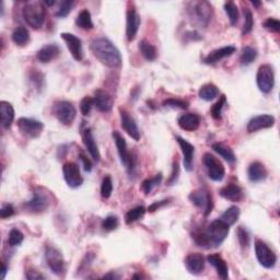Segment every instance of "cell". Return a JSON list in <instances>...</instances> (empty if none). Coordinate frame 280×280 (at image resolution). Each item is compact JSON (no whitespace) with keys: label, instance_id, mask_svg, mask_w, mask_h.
I'll return each instance as SVG.
<instances>
[{"label":"cell","instance_id":"6da1fadb","mask_svg":"<svg viewBox=\"0 0 280 280\" xmlns=\"http://www.w3.org/2000/svg\"><path fill=\"white\" fill-rule=\"evenodd\" d=\"M91 52L106 67L118 68L122 66V55L118 48L106 37H96L91 42Z\"/></svg>","mask_w":280,"mask_h":280},{"label":"cell","instance_id":"7a4b0ae2","mask_svg":"<svg viewBox=\"0 0 280 280\" xmlns=\"http://www.w3.org/2000/svg\"><path fill=\"white\" fill-rule=\"evenodd\" d=\"M22 15L32 29L39 30L45 22L46 9L42 1H29L22 9Z\"/></svg>","mask_w":280,"mask_h":280},{"label":"cell","instance_id":"3957f363","mask_svg":"<svg viewBox=\"0 0 280 280\" xmlns=\"http://www.w3.org/2000/svg\"><path fill=\"white\" fill-rule=\"evenodd\" d=\"M206 235L208 249L210 247H218L221 245L230 232V225L223 222L221 219L213 220L208 225L206 230H204Z\"/></svg>","mask_w":280,"mask_h":280},{"label":"cell","instance_id":"277c9868","mask_svg":"<svg viewBox=\"0 0 280 280\" xmlns=\"http://www.w3.org/2000/svg\"><path fill=\"white\" fill-rule=\"evenodd\" d=\"M257 87L263 93H269L275 87V71L273 66L268 64L262 65L256 74Z\"/></svg>","mask_w":280,"mask_h":280},{"label":"cell","instance_id":"5b68a950","mask_svg":"<svg viewBox=\"0 0 280 280\" xmlns=\"http://www.w3.org/2000/svg\"><path fill=\"white\" fill-rule=\"evenodd\" d=\"M45 260L48 268L58 277L64 276L66 273V264H65L62 252L56 247L48 246L45 251Z\"/></svg>","mask_w":280,"mask_h":280},{"label":"cell","instance_id":"8992f818","mask_svg":"<svg viewBox=\"0 0 280 280\" xmlns=\"http://www.w3.org/2000/svg\"><path fill=\"white\" fill-rule=\"evenodd\" d=\"M188 198H190L192 204H194L197 208L202 210L205 216H208V214L212 211V196L206 188H198V190L193 191Z\"/></svg>","mask_w":280,"mask_h":280},{"label":"cell","instance_id":"52a82bcc","mask_svg":"<svg viewBox=\"0 0 280 280\" xmlns=\"http://www.w3.org/2000/svg\"><path fill=\"white\" fill-rule=\"evenodd\" d=\"M203 162L205 168L207 170V174L210 180L214 182H221L224 179L225 170L221 163V161L218 160L214 155L210 153H205L203 158Z\"/></svg>","mask_w":280,"mask_h":280},{"label":"cell","instance_id":"ba28073f","mask_svg":"<svg viewBox=\"0 0 280 280\" xmlns=\"http://www.w3.org/2000/svg\"><path fill=\"white\" fill-rule=\"evenodd\" d=\"M255 253H256L257 261L260 262L263 267H265L267 269H272L276 266L277 256L265 242H263L262 240L255 241Z\"/></svg>","mask_w":280,"mask_h":280},{"label":"cell","instance_id":"9c48e42d","mask_svg":"<svg viewBox=\"0 0 280 280\" xmlns=\"http://www.w3.org/2000/svg\"><path fill=\"white\" fill-rule=\"evenodd\" d=\"M54 114L63 125L69 126L77 116V110L72 103L68 101H59L54 106Z\"/></svg>","mask_w":280,"mask_h":280},{"label":"cell","instance_id":"30bf717a","mask_svg":"<svg viewBox=\"0 0 280 280\" xmlns=\"http://www.w3.org/2000/svg\"><path fill=\"white\" fill-rule=\"evenodd\" d=\"M113 138H114V140H115L117 152H118V155H120L123 165L125 166L126 170L128 171V173L132 174V172L134 170V166H135V161H134V158H133V155L131 154V152L128 151L126 140L124 139L122 135L116 131L113 132Z\"/></svg>","mask_w":280,"mask_h":280},{"label":"cell","instance_id":"8fae6325","mask_svg":"<svg viewBox=\"0 0 280 280\" xmlns=\"http://www.w3.org/2000/svg\"><path fill=\"white\" fill-rule=\"evenodd\" d=\"M17 125L21 134L30 138H39L44 129V124L33 118L21 117L18 120Z\"/></svg>","mask_w":280,"mask_h":280},{"label":"cell","instance_id":"7c38bea8","mask_svg":"<svg viewBox=\"0 0 280 280\" xmlns=\"http://www.w3.org/2000/svg\"><path fill=\"white\" fill-rule=\"evenodd\" d=\"M64 179L67 185L71 188H78L83 184V179L77 163L66 162L63 166Z\"/></svg>","mask_w":280,"mask_h":280},{"label":"cell","instance_id":"4fadbf2b","mask_svg":"<svg viewBox=\"0 0 280 280\" xmlns=\"http://www.w3.org/2000/svg\"><path fill=\"white\" fill-rule=\"evenodd\" d=\"M50 198H48L46 193L35 191L33 193V197L24 204V208L30 212L40 213L47 210V208L50 207Z\"/></svg>","mask_w":280,"mask_h":280},{"label":"cell","instance_id":"5bb4252c","mask_svg":"<svg viewBox=\"0 0 280 280\" xmlns=\"http://www.w3.org/2000/svg\"><path fill=\"white\" fill-rule=\"evenodd\" d=\"M192 12V15L199 24L207 26L212 17V7L208 1L194 2Z\"/></svg>","mask_w":280,"mask_h":280},{"label":"cell","instance_id":"9a60e30c","mask_svg":"<svg viewBox=\"0 0 280 280\" xmlns=\"http://www.w3.org/2000/svg\"><path fill=\"white\" fill-rule=\"evenodd\" d=\"M61 37L66 43L73 59H76L77 62H81L83 59V48L81 40L71 33H62Z\"/></svg>","mask_w":280,"mask_h":280},{"label":"cell","instance_id":"2e32d148","mask_svg":"<svg viewBox=\"0 0 280 280\" xmlns=\"http://www.w3.org/2000/svg\"><path fill=\"white\" fill-rule=\"evenodd\" d=\"M275 123H276V120H275V117L273 115L262 114L251 118L250 122L247 123L246 128L247 132L252 134L258 131H262V129L272 128L275 125Z\"/></svg>","mask_w":280,"mask_h":280},{"label":"cell","instance_id":"e0dca14e","mask_svg":"<svg viewBox=\"0 0 280 280\" xmlns=\"http://www.w3.org/2000/svg\"><path fill=\"white\" fill-rule=\"evenodd\" d=\"M140 15L135 9H129L126 15V37L128 42H133L138 34L140 26Z\"/></svg>","mask_w":280,"mask_h":280},{"label":"cell","instance_id":"ac0fdd59","mask_svg":"<svg viewBox=\"0 0 280 280\" xmlns=\"http://www.w3.org/2000/svg\"><path fill=\"white\" fill-rule=\"evenodd\" d=\"M120 114H121V125H122V128L134 140H136V141H139V140H140V131H139L136 121H135L134 118L131 115H129V113H127L126 111H124L122 109L120 110Z\"/></svg>","mask_w":280,"mask_h":280},{"label":"cell","instance_id":"d6986e66","mask_svg":"<svg viewBox=\"0 0 280 280\" xmlns=\"http://www.w3.org/2000/svg\"><path fill=\"white\" fill-rule=\"evenodd\" d=\"M185 267L193 275H199L204 272L206 261L201 253H191L185 257Z\"/></svg>","mask_w":280,"mask_h":280},{"label":"cell","instance_id":"ffe728a7","mask_svg":"<svg viewBox=\"0 0 280 280\" xmlns=\"http://www.w3.org/2000/svg\"><path fill=\"white\" fill-rule=\"evenodd\" d=\"M176 141L179 143V146L182 150L183 153V163H184V168L186 171L193 170V162H194V154H195V147L193 146L191 142H188L187 140L182 138L180 136H176Z\"/></svg>","mask_w":280,"mask_h":280},{"label":"cell","instance_id":"44dd1931","mask_svg":"<svg viewBox=\"0 0 280 280\" xmlns=\"http://www.w3.org/2000/svg\"><path fill=\"white\" fill-rule=\"evenodd\" d=\"M93 102L96 109L103 113L111 112L113 109V105H114V100H113L111 94L107 93L104 90L95 91Z\"/></svg>","mask_w":280,"mask_h":280},{"label":"cell","instance_id":"7402d4cb","mask_svg":"<svg viewBox=\"0 0 280 280\" xmlns=\"http://www.w3.org/2000/svg\"><path fill=\"white\" fill-rule=\"evenodd\" d=\"M82 139L85 148H87L88 152L90 153L91 158H92L95 162H99L101 160V154L98 144L95 142V139L93 137L92 131L90 128H85L82 131Z\"/></svg>","mask_w":280,"mask_h":280},{"label":"cell","instance_id":"603a6c76","mask_svg":"<svg viewBox=\"0 0 280 280\" xmlns=\"http://www.w3.org/2000/svg\"><path fill=\"white\" fill-rule=\"evenodd\" d=\"M236 48L234 46H224L221 48H217L212 52H210L208 55L204 58V63L207 65H213L217 64L220 61H222L223 58L229 57L235 53Z\"/></svg>","mask_w":280,"mask_h":280},{"label":"cell","instance_id":"cb8c5ba5","mask_svg":"<svg viewBox=\"0 0 280 280\" xmlns=\"http://www.w3.org/2000/svg\"><path fill=\"white\" fill-rule=\"evenodd\" d=\"M177 124L181 127V129L186 132H195L201 125V117L194 113H186L179 117Z\"/></svg>","mask_w":280,"mask_h":280},{"label":"cell","instance_id":"d4e9b609","mask_svg":"<svg viewBox=\"0 0 280 280\" xmlns=\"http://www.w3.org/2000/svg\"><path fill=\"white\" fill-rule=\"evenodd\" d=\"M219 194L224 199L233 203H239L243 199V191H242V188L239 185L234 184V183H230V184L223 186L219 191Z\"/></svg>","mask_w":280,"mask_h":280},{"label":"cell","instance_id":"484cf974","mask_svg":"<svg viewBox=\"0 0 280 280\" xmlns=\"http://www.w3.org/2000/svg\"><path fill=\"white\" fill-rule=\"evenodd\" d=\"M59 54H61V48H59L58 45L47 44L37 52L36 58L43 64H48L54 61V59H56L59 56Z\"/></svg>","mask_w":280,"mask_h":280},{"label":"cell","instance_id":"4316f807","mask_svg":"<svg viewBox=\"0 0 280 280\" xmlns=\"http://www.w3.org/2000/svg\"><path fill=\"white\" fill-rule=\"evenodd\" d=\"M208 263L217 271L218 276L225 280L229 277V268L227 263L219 254H211L207 257Z\"/></svg>","mask_w":280,"mask_h":280},{"label":"cell","instance_id":"83f0119b","mask_svg":"<svg viewBox=\"0 0 280 280\" xmlns=\"http://www.w3.org/2000/svg\"><path fill=\"white\" fill-rule=\"evenodd\" d=\"M267 175L268 173L265 165L261 162H258V161L251 163L249 166V170H247V176H249V180L253 183H258L266 180Z\"/></svg>","mask_w":280,"mask_h":280},{"label":"cell","instance_id":"f1b7e54d","mask_svg":"<svg viewBox=\"0 0 280 280\" xmlns=\"http://www.w3.org/2000/svg\"><path fill=\"white\" fill-rule=\"evenodd\" d=\"M0 114H1V125L4 129L11 127L14 121V109L12 104L7 101L0 102Z\"/></svg>","mask_w":280,"mask_h":280},{"label":"cell","instance_id":"f546056e","mask_svg":"<svg viewBox=\"0 0 280 280\" xmlns=\"http://www.w3.org/2000/svg\"><path fill=\"white\" fill-rule=\"evenodd\" d=\"M212 149L216 151L220 157L223 158L228 163L233 164L235 162V154L233 152V150L231 149L230 147L225 146V144L221 143V142H214L212 144Z\"/></svg>","mask_w":280,"mask_h":280},{"label":"cell","instance_id":"4dcf8cb0","mask_svg":"<svg viewBox=\"0 0 280 280\" xmlns=\"http://www.w3.org/2000/svg\"><path fill=\"white\" fill-rule=\"evenodd\" d=\"M199 98L203 99L204 101H212L219 95V89L217 85L212 83H207L204 84L203 87L198 91Z\"/></svg>","mask_w":280,"mask_h":280},{"label":"cell","instance_id":"1f68e13d","mask_svg":"<svg viewBox=\"0 0 280 280\" xmlns=\"http://www.w3.org/2000/svg\"><path fill=\"white\" fill-rule=\"evenodd\" d=\"M138 48L141 55L147 59L149 62L154 61L157 58V48H155L151 43L148 42L147 40H142L140 41Z\"/></svg>","mask_w":280,"mask_h":280},{"label":"cell","instance_id":"d6a6232c","mask_svg":"<svg viewBox=\"0 0 280 280\" xmlns=\"http://www.w3.org/2000/svg\"><path fill=\"white\" fill-rule=\"evenodd\" d=\"M12 41L15 45L25 46L30 41L29 30L24 26H18L12 33Z\"/></svg>","mask_w":280,"mask_h":280},{"label":"cell","instance_id":"836d02e7","mask_svg":"<svg viewBox=\"0 0 280 280\" xmlns=\"http://www.w3.org/2000/svg\"><path fill=\"white\" fill-rule=\"evenodd\" d=\"M76 24L79 26L80 29H83V30H92L93 29L94 24L92 22V18H91V13L89 10L83 9L82 11H80V13L77 15Z\"/></svg>","mask_w":280,"mask_h":280},{"label":"cell","instance_id":"e575fe53","mask_svg":"<svg viewBox=\"0 0 280 280\" xmlns=\"http://www.w3.org/2000/svg\"><path fill=\"white\" fill-rule=\"evenodd\" d=\"M240 208L239 207H236V206H232V207H230L228 208L225 211L221 214V217H220V219L222 220L223 222L227 223L228 225H233L236 221L239 220V217H240Z\"/></svg>","mask_w":280,"mask_h":280},{"label":"cell","instance_id":"d590c367","mask_svg":"<svg viewBox=\"0 0 280 280\" xmlns=\"http://www.w3.org/2000/svg\"><path fill=\"white\" fill-rule=\"evenodd\" d=\"M257 58V51L254 47L252 46H245L242 48L241 56H240V62L243 66H247L251 65L253 62Z\"/></svg>","mask_w":280,"mask_h":280},{"label":"cell","instance_id":"8d00e7d4","mask_svg":"<svg viewBox=\"0 0 280 280\" xmlns=\"http://www.w3.org/2000/svg\"><path fill=\"white\" fill-rule=\"evenodd\" d=\"M146 211H147V209L143 206H137V207L131 209L125 214V222L127 224H132L134 222L138 221V220H140L144 216Z\"/></svg>","mask_w":280,"mask_h":280},{"label":"cell","instance_id":"74e56055","mask_svg":"<svg viewBox=\"0 0 280 280\" xmlns=\"http://www.w3.org/2000/svg\"><path fill=\"white\" fill-rule=\"evenodd\" d=\"M161 182H162V174L161 173L157 174L153 177H150V179L144 180L141 185L143 193L146 194V195H149V194L151 193L154 188H157L161 184Z\"/></svg>","mask_w":280,"mask_h":280},{"label":"cell","instance_id":"f35d334b","mask_svg":"<svg viewBox=\"0 0 280 280\" xmlns=\"http://www.w3.org/2000/svg\"><path fill=\"white\" fill-rule=\"evenodd\" d=\"M224 11L227 13L228 18L230 20L231 25H235L239 21V9L238 6L233 1H228L224 3Z\"/></svg>","mask_w":280,"mask_h":280},{"label":"cell","instance_id":"ab89813d","mask_svg":"<svg viewBox=\"0 0 280 280\" xmlns=\"http://www.w3.org/2000/svg\"><path fill=\"white\" fill-rule=\"evenodd\" d=\"M225 104H227V98H225V95H221L216 103L212 105L211 111H210V114H211L212 118H214V120L217 121L221 120L222 110Z\"/></svg>","mask_w":280,"mask_h":280},{"label":"cell","instance_id":"60d3db41","mask_svg":"<svg viewBox=\"0 0 280 280\" xmlns=\"http://www.w3.org/2000/svg\"><path fill=\"white\" fill-rule=\"evenodd\" d=\"M236 235H238V240L241 245V249L243 251L249 250L251 243V236L249 231H247L244 227H239L238 231H236Z\"/></svg>","mask_w":280,"mask_h":280},{"label":"cell","instance_id":"b9f144b4","mask_svg":"<svg viewBox=\"0 0 280 280\" xmlns=\"http://www.w3.org/2000/svg\"><path fill=\"white\" fill-rule=\"evenodd\" d=\"M244 25L243 29H242V35H247L251 33L253 30V26H254V19H253V13L251 12L250 9H244Z\"/></svg>","mask_w":280,"mask_h":280},{"label":"cell","instance_id":"7bdbcfd3","mask_svg":"<svg viewBox=\"0 0 280 280\" xmlns=\"http://www.w3.org/2000/svg\"><path fill=\"white\" fill-rule=\"evenodd\" d=\"M24 240V235L18 229H12L9 233L8 238V243L10 246H18L22 243Z\"/></svg>","mask_w":280,"mask_h":280},{"label":"cell","instance_id":"ee69618b","mask_svg":"<svg viewBox=\"0 0 280 280\" xmlns=\"http://www.w3.org/2000/svg\"><path fill=\"white\" fill-rule=\"evenodd\" d=\"M73 6H74V1H72V0H65V1H62L58 11L56 12V17L66 18L67 15L70 13V11L72 10Z\"/></svg>","mask_w":280,"mask_h":280},{"label":"cell","instance_id":"f6af8a7d","mask_svg":"<svg viewBox=\"0 0 280 280\" xmlns=\"http://www.w3.org/2000/svg\"><path fill=\"white\" fill-rule=\"evenodd\" d=\"M113 192V181L111 179V176H105L103 181H102V185H101V195L103 198L107 199L110 198L112 195Z\"/></svg>","mask_w":280,"mask_h":280},{"label":"cell","instance_id":"bcb514c9","mask_svg":"<svg viewBox=\"0 0 280 280\" xmlns=\"http://www.w3.org/2000/svg\"><path fill=\"white\" fill-rule=\"evenodd\" d=\"M163 106L171 107V109L186 110L188 109V103L186 101H183L180 99H168L163 102Z\"/></svg>","mask_w":280,"mask_h":280},{"label":"cell","instance_id":"7dc6e473","mask_svg":"<svg viewBox=\"0 0 280 280\" xmlns=\"http://www.w3.org/2000/svg\"><path fill=\"white\" fill-rule=\"evenodd\" d=\"M94 105L93 98L90 96H84V98L80 102V112L83 116H88L91 112V109Z\"/></svg>","mask_w":280,"mask_h":280},{"label":"cell","instance_id":"c3c4849f","mask_svg":"<svg viewBox=\"0 0 280 280\" xmlns=\"http://www.w3.org/2000/svg\"><path fill=\"white\" fill-rule=\"evenodd\" d=\"M120 221H118V218L116 216H107L103 221H102V228L106 231H113L117 229Z\"/></svg>","mask_w":280,"mask_h":280},{"label":"cell","instance_id":"681fc988","mask_svg":"<svg viewBox=\"0 0 280 280\" xmlns=\"http://www.w3.org/2000/svg\"><path fill=\"white\" fill-rule=\"evenodd\" d=\"M263 26L265 28L266 30L274 32V33H278L280 31V22L278 19H275V18H268L265 21H264Z\"/></svg>","mask_w":280,"mask_h":280},{"label":"cell","instance_id":"f907efd6","mask_svg":"<svg viewBox=\"0 0 280 280\" xmlns=\"http://www.w3.org/2000/svg\"><path fill=\"white\" fill-rule=\"evenodd\" d=\"M180 175V165H179V161L175 160L173 162V169H172V173L170 179L168 180V185H174L175 183L177 182V179H179Z\"/></svg>","mask_w":280,"mask_h":280},{"label":"cell","instance_id":"816d5d0a","mask_svg":"<svg viewBox=\"0 0 280 280\" xmlns=\"http://www.w3.org/2000/svg\"><path fill=\"white\" fill-rule=\"evenodd\" d=\"M14 214V208L11 204H4L0 209V217L2 219L10 218Z\"/></svg>","mask_w":280,"mask_h":280},{"label":"cell","instance_id":"f5cc1de1","mask_svg":"<svg viewBox=\"0 0 280 280\" xmlns=\"http://www.w3.org/2000/svg\"><path fill=\"white\" fill-rule=\"evenodd\" d=\"M25 277H26V279H30V280L45 279L44 275H42L40 272L35 271V269H29V271L25 273Z\"/></svg>","mask_w":280,"mask_h":280},{"label":"cell","instance_id":"db71d44e","mask_svg":"<svg viewBox=\"0 0 280 280\" xmlns=\"http://www.w3.org/2000/svg\"><path fill=\"white\" fill-rule=\"evenodd\" d=\"M80 160L82 161V165H83V169L85 172H91L92 171V163H91L90 159L85 155L83 152H81L79 154Z\"/></svg>","mask_w":280,"mask_h":280},{"label":"cell","instance_id":"11a10c76","mask_svg":"<svg viewBox=\"0 0 280 280\" xmlns=\"http://www.w3.org/2000/svg\"><path fill=\"white\" fill-rule=\"evenodd\" d=\"M169 203H170L169 199H164V201H160V202H157V203H153L151 206L148 207V211L149 212H154L155 210H159L160 208H162L163 206H165V205H168Z\"/></svg>","mask_w":280,"mask_h":280},{"label":"cell","instance_id":"9f6ffc18","mask_svg":"<svg viewBox=\"0 0 280 280\" xmlns=\"http://www.w3.org/2000/svg\"><path fill=\"white\" fill-rule=\"evenodd\" d=\"M1 266H2V269H1V279H4V277H6V274H7V266L4 265L3 263L1 264Z\"/></svg>","mask_w":280,"mask_h":280},{"label":"cell","instance_id":"6f0895ef","mask_svg":"<svg viewBox=\"0 0 280 280\" xmlns=\"http://www.w3.org/2000/svg\"><path fill=\"white\" fill-rule=\"evenodd\" d=\"M103 278H120L118 276H116L115 274H109V275H105V276Z\"/></svg>","mask_w":280,"mask_h":280},{"label":"cell","instance_id":"680465c9","mask_svg":"<svg viewBox=\"0 0 280 280\" xmlns=\"http://www.w3.org/2000/svg\"><path fill=\"white\" fill-rule=\"evenodd\" d=\"M56 3V1H44V4H47V6H54V4Z\"/></svg>","mask_w":280,"mask_h":280},{"label":"cell","instance_id":"91938a15","mask_svg":"<svg viewBox=\"0 0 280 280\" xmlns=\"http://www.w3.org/2000/svg\"><path fill=\"white\" fill-rule=\"evenodd\" d=\"M252 3H253V4H254V6H255V7H260V6H261V4H262L261 2H257V1H252Z\"/></svg>","mask_w":280,"mask_h":280}]
</instances>
